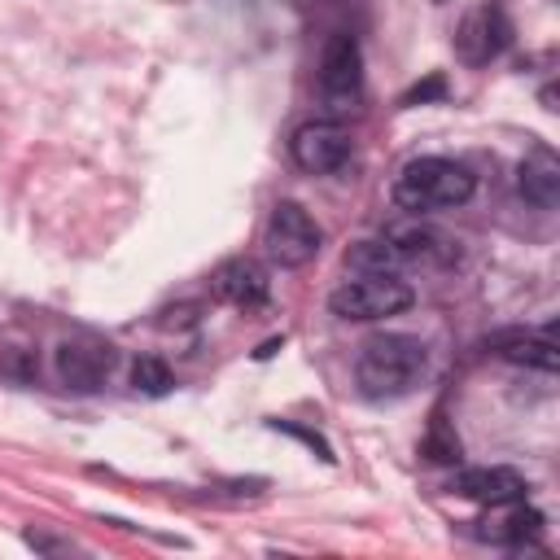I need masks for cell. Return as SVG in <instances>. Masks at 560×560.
Here are the masks:
<instances>
[{"label": "cell", "instance_id": "3", "mask_svg": "<svg viewBox=\"0 0 560 560\" xmlns=\"http://www.w3.org/2000/svg\"><path fill=\"white\" fill-rule=\"evenodd\" d=\"M411 302H416V293L398 276H359V280H346L341 289L328 293V311L337 319H354V324H372V319L398 315Z\"/></svg>", "mask_w": 560, "mask_h": 560}, {"label": "cell", "instance_id": "13", "mask_svg": "<svg viewBox=\"0 0 560 560\" xmlns=\"http://www.w3.org/2000/svg\"><path fill=\"white\" fill-rule=\"evenodd\" d=\"M385 241L398 249L402 262H446V258H455V241L424 228V223H398V228L385 232Z\"/></svg>", "mask_w": 560, "mask_h": 560}, {"label": "cell", "instance_id": "9", "mask_svg": "<svg viewBox=\"0 0 560 560\" xmlns=\"http://www.w3.org/2000/svg\"><path fill=\"white\" fill-rule=\"evenodd\" d=\"M210 293H214L219 302H228V306L254 311V306L267 302L271 280H267V271H262L254 258H228V262L214 267V276H210Z\"/></svg>", "mask_w": 560, "mask_h": 560}, {"label": "cell", "instance_id": "8", "mask_svg": "<svg viewBox=\"0 0 560 560\" xmlns=\"http://www.w3.org/2000/svg\"><path fill=\"white\" fill-rule=\"evenodd\" d=\"M114 346L109 341H61L57 346V376L70 385V389H96L109 372H114Z\"/></svg>", "mask_w": 560, "mask_h": 560}, {"label": "cell", "instance_id": "14", "mask_svg": "<svg viewBox=\"0 0 560 560\" xmlns=\"http://www.w3.org/2000/svg\"><path fill=\"white\" fill-rule=\"evenodd\" d=\"M499 354L508 363H525V368H538V372H556L560 354H556V341L551 337H529V332H508L494 341Z\"/></svg>", "mask_w": 560, "mask_h": 560}, {"label": "cell", "instance_id": "16", "mask_svg": "<svg viewBox=\"0 0 560 560\" xmlns=\"http://www.w3.org/2000/svg\"><path fill=\"white\" fill-rule=\"evenodd\" d=\"M131 385H136L140 394H149V398H162L175 381H171V368H166L162 359L144 354V359H136V363H131Z\"/></svg>", "mask_w": 560, "mask_h": 560}, {"label": "cell", "instance_id": "2", "mask_svg": "<svg viewBox=\"0 0 560 560\" xmlns=\"http://www.w3.org/2000/svg\"><path fill=\"white\" fill-rule=\"evenodd\" d=\"M477 192V175L455 158H411L394 179V201L407 214H433L464 206Z\"/></svg>", "mask_w": 560, "mask_h": 560}, {"label": "cell", "instance_id": "1", "mask_svg": "<svg viewBox=\"0 0 560 560\" xmlns=\"http://www.w3.org/2000/svg\"><path fill=\"white\" fill-rule=\"evenodd\" d=\"M429 372V346L411 332H376L359 346L354 359V381L359 394L372 402H394L407 398Z\"/></svg>", "mask_w": 560, "mask_h": 560}, {"label": "cell", "instance_id": "18", "mask_svg": "<svg viewBox=\"0 0 560 560\" xmlns=\"http://www.w3.org/2000/svg\"><path fill=\"white\" fill-rule=\"evenodd\" d=\"M438 92H442V79H429L424 88H416V92H407V105H411V101H424V96H438Z\"/></svg>", "mask_w": 560, "mask_h": 560}, {"label": "cell", "instance_id": "7", "mask_svg": "<svg viewBox=\"0 0 560 560\" xmlns=\"http://www.w3.org/2000/svg\"><path fill=\"white\" fill-rule=\"evenodd\" d=\"M508 35H512L508 13L499 4H477V9L464 13V22L455 31V52L468 66H486L508 48Z\"/></svg>", "mask_w": 560, "mask_h": 560}, {"label": "cell", "instance_id": "17", "mask_svg": "<svg viewBox=\"0 0 560 560\" xmlns=\"http://www.w3.org/2000/svg\"><path fill=\"white\" fill-rule=\"evenodd\" d=\"M26 542L35 551H74V542H57V538H44V534H26Z\"/></svg>", "mask_w": 560, "mask_h": 560}, {"label": "cell", "instance_id": "12", "mask_svg": "<svg viewBox=\"0 0 560 560\" xmlns=\"http://www.w3.org/2000/svg\"><path fill=\"white\" fill-rule=\"evenodd\" d=\"M538 525H542V516H538L525 499H508V503H490V516L481 521L477 534H481L486 542H508V547H516V542L534 538Z\"/></svg>", "mask_w": 560, "mask_h": 560}, {"label": "cell", "instance_id": "6", "mask_svg": "<svg viewBox=\"0 0 560 560\" xmlns=\"http://www.w3.org/2000/svg\"><path fill=\"white\" fill-rule=\"evenodd\" d=\"M289 153L302 171L311 175H328V171H341L346 158H350V136L341 131V122L332 118H315V122H302L289 140Z\"/></svg>", "mask_w": 560, "mask_h": 560}, {"label": "cell", "instance_id": "10", "mask_svg": "<svg viewBox=\"0 0 560 560\" xmlns=\"http://www.w3.org/2000/svg\"><path fill=\"white\" fill-rule=\"evenodd\" d=\"M516 188L529 206L556 210V201H560V158H556L551 144H529V153L516 166Z\"/></svg>", "mask_w": 560, "mask_h": 560}, {"label": "cell", "instance_id": "5", "mask_svg": "<svg viewBox=\"0 0 560 560\" xmlns=\"http://www.w3.org/2000/svg\"><path fill=\"white\" fill-rule=\"evenodd\" d=\"M319 223L298 201H276L262 223V245L280 267H306L319 254Z\"/></svg>", "mask_w": 560, "mask_h": 560}, {"label": "cell", "instance_id": "15", "mask_svg": "<svg viewBox=\"0 0 560 560\" xmlns=\"http://www.w3.org/2000/svg\"><path fill=\"white\" fill-rule=\"evenodd\" d=\"M346 267H354L359 276H398V267H407V262L398 258V249L385 236H376V241L350 245L346 249Z\"/></svg>", "mask_w": 560, "mask_h": 560}, {"label": "cell", "instance_id": "11", "mask_svg": "<svg viewBox=\"0 0 560 560\" xmlns=\"http://www.w3.org/2000/svg\"><path fill=\"white\" fill-rule=\"evenodd\" d=\"M451 490L455 494H464V499H472V503H508V499H525V477L516 472V468H503V464H490V468H464V472H455V481H451Z\"/></svg>", "mask_w": 560, "mask_h": 560}, {"label": "cell", "instance_id": "4", "mask_svg": "<svg viewBox=\"0 0 560 560\" xmlns=\"http://www.w3.org/2000/svg\"><path fill=\"white\" fill-rule=\"evenodd\" d=\"M359 96H363V52L354 35H332L319 57V101L337 122L359 109Z\"/></svg>", "mask_w": 560, "mask_h": 560}]
</instances>
